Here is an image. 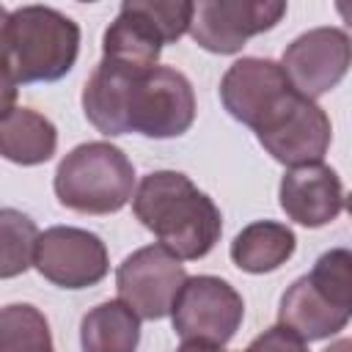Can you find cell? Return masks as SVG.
<instances>
[{
	"mask_svg": "<svg viewBox=\"0 0 352 352\" xmlns=\"http://www.w3.org/2000/svg\"><path fill=\"white\" fill-rule=\"evenodd\" d=\"M165 38L140 0H124L102 38V58L135 69H154Z\"/></svg>",
	"mask_w": 352,
	"mask_h": 352,
	"instance_id": "cell-14",
	"label": "cell"
},
{
	"mask_svg": "<svg viewBox=\"0 0 352 352\" xmlns=\"http://www.w3.org/2000/svg\"><path fill=\"white\" fill-rule=\"evenodd\" d=\"M0 352H55L47 316L30 302H11L0 314Z\"/></svg>",
	"mask_w": 352,
	"mask_h": 352,
	"instance_id": "cell-18",
	"label": "cell"
},
{
	"mask_svg": "<svg viewBox=\"0 0 352 352\" xmlns=\"http://www.w3.org/2000/svg\"><path fill=\"white\" fill-rule=\"evenodd\" d=\"M352 319V250H324L308 275L297 278L280 297L278 324L302 341H322L341 333Z\"/></svg>",
	"mask_w": 352,
	"mask_h": 352,
	"instance_id": "cell-4",
	"label": "cell"
},
{
	"mask_svg": "<svg viewBox=\"0 0 352 352\" xmlns=\"http://www.w3.org/2000/svg\"><path fill=\"white\" fill-rule=\"evenodd\" d=\"M297 88L280 63L270 58H239L234 60L220 80V102L231 118L261 129L292 96Z\"/></svg>",
	"mask_w": 352,
	"mask_h": 352,
	"instance_id": "cell-9",
	"label": "cell"
},
{
	"mask_svg": "<svg viewBox=\"0 0 352 352\" xmlns=\"http://www.w3.org/2000/svg\"><path fill=\"white\" fill-rule=\"evenodd\" d=\"M82 113L107 138H179L195 121L192 82L170 66L135 69L102 58L82 85Z\"/></svg>",
	"mask_w": 352,
	"mask_h": 352,
	"instance_id": "cell-1",
	"label": "cell"
},
{
	"mask_svg": "<svg viewBox=\"0 0 352 352\" xmlns=\"http://www.w3.org/2000/svg\"><path fill=\"white\" fill-rule=\"evenodd\" d=\"M297 248V236L286 223L278 220H256L245 226L231 242V261L250 275L275 272L283 267Z\"/></svg>",
	"mask_w": 352,
	"mask_h": 352,
	"instance_id": "cell-16",
	"label": "cell"
},
{
	"mask_svg": "<svg viewBox=\"0 0 352 352\" xmlns=\"http://www.w3.org/2000/svg\"><path fill=\"white\" fill-rule=\"evenodd\" d=\"M140 316L121 300L94 305L80 322L82 352H138Z\"/></svg>",
	"mask_w": 352,
	"mask_h": 352,
	"instance_id": "cell-17",
	"label": "cell"
},
{
	"mask_svg": "<svg viewBox=\"0 0 352 352\" xmlns=\"http://www.w3.org/2000/svg\"><path fill=\"white\" fill-rule=\"evenodd\" d=\"M33 267L60 289H88L104 280L110 256L94 231L77 226H52L41 231Z\"/></svg>",
	"mask_w": 352,
	"mask_h": 352,
	"instance_id": "cell-11",
	"label": "cell"
},
{
	"mask_svg": "<svg viewBox=\"0 0 352 352\" xmlns=\"http://www.w3.org/2000/svg\"><path fill=\"white\" fill-rule=\"evenodd\" d=\"M280 66L292 85L316 102L346 77L352 66V38L341 28H311L283 50Z\"/></svg>",
	"mask_w": 352,
	"mask_h": 352,
	"instance_id": "cell-12",
	"label": "cell"
},
{
	"mask_svg": "<svg viewBox=\"0 0 352 352\" xmlns=\"http://www.w3.org/2000/svg\"><path fill=\"white\" fill-rule=\"evenodd\" d=\"M256 138L275 162L300 168L324 160L333 140V124L314 99L297 91L261 129H256Z\"/></svg>",
	"mask_w": 352,
	"mask_h": 352,
	"instance_id": "cell-10",
	"label": "cell"
},
{
	"mask_svg": "<svg viewBox=\"0 0 352 352\" xmlns=\"http://www.w3.org/2000/svg\"><path fill=\"white\" fill-rule=\"evenodd\" d=\"M283 14V0H198L190 36L206 52L234 55L248 44V38L272 30Z\"/></svg>",
	"mask_w": 352,
	"mask_h": 352,
	"instance_id": "cell-8",
	"label": "cell"
},
{
	"mask_svg": "<svg viewBox=\"0 0 352 352\" xmlns=\"http://www.w3.org/2000/svg\"><path fill=\"white\" fill-rule=\"evenodd\" d=\"M60 206L80 214H113L135 198V165L107 140L74 146L52 179Z\"/></svg>",
	"mask_w": 352,
	"mask_h": 352,
	"instance_id": "cell-5",
	"label": "cell"
},
{
	"mask_svg": "<svg viewBox=\"0 0 352 352\" xmlns=\"http://www.w3.org/2000/svg\"><path fill=\"white\" fill-rule=\"evenodd\" d=\"M58 148L55 124L33 107H11L0 118V154L14 165H41Z\"/></svg>",
	"mask_w": 352,
	"mask_h": 352,
	"instance_id": "cell-15",
	"label": "cell"
},
{
	"mask_svg": "<svg viewBox=\"0 0 352 352\" xmlns=\"http://www.w3.org/2000/svg\"><path fill=\"white\" fill-rule=\"evenodd\" d=\"M176 352H226V349L223 346H214V344H204V341H182V346Z\"/></svg>",
	"mask_w": 352,
	"mask_h": 352,
	"instance_id": "cell-21",
	"label": "cell"
},
{
	"mask_svg": "<svg viewBox=\"0 0 352 352\" xmlns=\"http://www.w3.org/2000/svg\"><path fill=\"white\" fill-rule=\"evenodd\" d=\"M0 16L6 113L14 107L11 99L16 85L55 82L74 69L80 55V25L52 6L0 8Z\"/></svg>",
	"mask_w": 352,
	"mask_h": 352,
	"instance_id": "cell-3",
	"label": "cell"
},
{
	"mask_svg": "<svg viewBox=\"0 0 352 352\" xmlns=\"http://www.w3.org/2000/svg\"><path fill=\"white\" fill-rule=\"evenodd\" d=\"M0 234H3L0 275L3 278H16V275H22L25 270L33 267L36 245H38L41 231L36 228V223L28 214H22L19 209L6 206L0 212Z\"/></svg>",
	"mask_w": 352,
	"mask_h": 352,
	"instance_id": "cell-19",
	"label": "cell"
},
{
	"mask_svg": "<svg viewBox=\"0 0 352 352\" xmlns=\"http://www.w3.org/2000/svg\"><path fill=\"white\" fill-rule=\"evenodd\" d=\"M336 11L344 19V25L352 30V0H336Z\"/></svg>",
	"mask_w": 352,
	"mask_h": 352,
	"instance_id": "cell-22",
	"label": "cell"
},
{
	"mask_svg": "<svg viewBox=\"0 0 352 352\" xmlns=\"http://www.w3.org/2000/svg\"><path fill=\"white\" fill-rule=\"evenodd\" d=\"M344 184L341 176L324 165H300L289 168L280 176L278 201L289 220L305 226V228H322L333 223L344 209Z\"/></svg>",
	"mask_w": 352,
	"mask_h": 352,
	"instance_id": "cell-13",
	"label": "cell"
},
{
	"mask_svg": "<svg viewBox=\"0 0 352 352\" xmlns=\"http://www.w3.org/2000/svg\"><path fill=\"white\" fill-rule=\"evenodd\" d=\"M245 319L242 294L217 275H192L182 286L170 322L182 341L226 346Z\"/></svg>",
	"mask_w": 352,
	"mask_h": 352,
	"instance_id": "cell-6",
	"label": "cell"
},
{
	"mask_svg": "<svg viewBox=\"0 0 352 352\" xmlns=\"http://www.w3.org/2000/svg\"><path fill=\"white\" fill-rule=\"evenodd\" d=\"M184 283H187V270L182 258H176L162 245L138 248L116 270L118 300L148 322L170 316L173 302Z\"/></svg>",
	"mask_w": 352,
	"mask_h": 352,
	"instance_id": "cell-7",
	"label": "cell"
},
{
	"mask_svg": "<svg viewBox=\"0 0 352 352\" xmlns=\"http://www.w3.org/2000/svg\"><path fill=\"white\" fill-rule=\"evenodd\" d=\"M248 352H308V341H302L286 324H272L250 341Z\"/></svg>",
	"mask_w": 352,
	"mask_h": 352,
	"instance_id": "cell-20",
	"label": "cell"
},
{
	"mask_svg": "<svg viewBox=\"0 0 352 352\" xmlns=\"http://www.w3.org/2000/svg\"><path fill=\"white\" fill-rule=\"evenodd\" d=\"M322 352H352V338H338L330 346H324Z\"/></svg>",
	"mask_w": 352,
	"mask_h": 352,
	"instance_id": "cell-23",
	"label": "cell"
},
{
	"mask_svg": "<svg viewBox=\"0 0 352 352\" xmlns=\"http://www.w3.org/2000/svg\"><path fill=\"white\" fill-rule=\"evenodd\" d=\"M344 206H346V212H349V217H352V192L344 198Z\"/></svg>",
	"mask_w": 352,
	"mask_h": 352,
	"instance_id": "cell-24",
	"label": "cell"
},
{
	"mask_svg": "<svg viewBox=\"0 0 352 352\" xmlns=\"http://www.w3.org/2000/svg\"><path fill=\"white\" fill-rule=\"evenodd\" d=\"M135 217L182 261L204 258L223 234L217 204L182 170H151L132 198Z\"/></svg>",
	"mask_w": 352,
	"mask_h": 352,
	"instance_id": "cell-2",
	"label": "cell"
}]
</instances>
